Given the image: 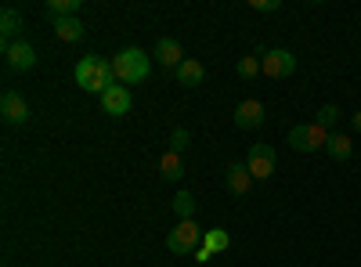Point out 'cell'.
<instances>
[{"mask_svg":"<svg viewBox=\"0 0 361 267\" xmlns=\"http://www.w3.org/2000/svg\"><path fill=\"white\" fill-rule=\"evenodd\" d=\"M76 83L83 87V91L90 94H105L116 87V73H112V62H105L102 54H87L80 58V66H76Z\"/></svg>","mask_w":361,"mask_h":267,"instance_id":"6da1fadb","label":"cell"},{"mask_svg":"<svg viewBox=\"0 0 361 267\" xmlns=\"http://www.w3.org/2000/svg\"><path fill=\"white\" fill-rule=\"evenodd\" d=\"M112 73H116V83L137 87L141 80H148V73H152V58H148L141 47H123L112 58Z\"/></svg>","mask_w":361,"mask_h":267,"instance_id":"7a4b0ae2","label":"cell"},{"mask_svg":"<svg viewBox=\"0 0 361 267\" xmlns=\"http://www.w3.org/2000/svg\"><path fill=\"white\" fill-rule=\"evenodd\" d=\"M202 228L195 224V221H177V228L173 231H166V249L173 253V256H188V253H195L199 246H202Z\"/></svg>","mask_w":361,"mask_h":267,"instance_id":"3957f363","label":"cell"},{"mask_svg":"<svg viewBox=\"0 0 361 267\" xmlns=\"http://www.w3.org/2000/svg\"><path fill=\"white\" fill-rule=\"evenodd\" d=\"M289 144L296 148V152H304V156L322 152V148L329 144V130H325V127H318L314 120H311V123H300V127H293V130H289Z\"/></svg>","mask_w":361,"mask_h":267,"instance_id":"277c9868","label":"cell"},{"mask_svg":"<svg viewBox=\"0 0 361 267\" xmlns=\"http://www.w3.org/2000/svg\"><path fill=\"white\" fill-rule=\"evenodd\" d=\"M279 166V156L271 144H250V156H246V170L253 173V181H267Z\"/></svg>","mask_w":361,"mask_h":267,"instance_id":"5b68a950","label":"cell"},{"mask_svg":"<svg viewBox=\"0 0 361 267\" xmlns=\"http://www.w3.org/2000/svg\"><path fill=\"white\" fill-rule=\"evenodd\" d=\"M260 69H264V76H271V80H286V76L296 73V54L286 51V47H275V51H267V54L260 58Z\"/></svg>","mask_w":361,"mask_h":267,"instance_id":"8992f818","label":"cell"},{"mask_svg":"<svg viewBox=\"0 0 361 267\" xmlns=\"http://www.w3.org/2000/svg\"><path fill=\"white\" fill-rule=\"evenodd\" d=\"M4 58H8V69L15 73H29V69H37V47L29 44V40H15L4 47Z\"/></svg>","mask_w":361,"mask_h":267,"instance_id":"52a82bcc","label":"cell"},{"mask_svg":"<svg viewBox=\"0 0 361 267\" xmlns=\"http://www.w3.org/2000/svg\"><path fill=\"white\" fill-rule=\"evenodd\" d=\"M102 108H105L109 116H127V112L134 108V94H130V87L116 83L112 91H105V94H102Z\"/></svg>","mask_w":361,"mask_h":267,"instance_id":"ba28073f","label":"cell"},{"mask_svg":"<svg viewBox=\"0 0 361 267\" xmlns=\"http://www.w3.org/2000/svg\"><path fill=\"white\" fill-rule=\"evenodd\" d=\"M0 116H4V123L22 127V123H29V105L22 101V94L4 91V98H0Z\"/></svg>","mask_w":361,"mask_h":267,"instance_id":"9c48e42d","label":"cell"},{"mask_svg":"<svg viewBox=\"0 0 361 267\" xmlns=\"http://www.w3.org/2000/svg\"><path fill=\"white\" fill-rule=\"evenodd\" d=\"M235 127H238V130H257V127H264V105H260L257 98L238 101V108H235Z\"/></svg>","mask_w":361,"mask_h":267,"instance_id":"30bf717a","label":"cell"},{"mask_svg":"<svg viewBox=\"0 0 361 267\" xmlns=\"http://www.w3.org/2000/svg\"><path fill=\"white\" fill-rule=\"evenodd\" d=\"M152 58H156L163 69H173V73H177L180 66H185V47H180L173 37H163V40L156 44V54H152Z\"/></svg>","mask_w":361,"mask_h":267,"instance_id":"8fae6325","label":"cell"},{"mask_svg":"<svg viewBox=\"0 0 361 267\" xmlns=\"http://www.w3.org/2000/svg\"><path fill=\"white\" fill-rule=\"evenodd\" d=\"M250 185H253V173L246 170V163H231V166L224 170V188H228L231 195H246Z\"/></svg>","mask_w":361,"mask_h":267,"instance_id":"7c38bea8","label":"cell"},{"mask_svg":"<svg viewBox=\"0 0 361 267\" xmlns=\"http://www.w3.org/2000/svg\"><path fill=\"white\" fill-rule=\"evenodd\" d=\"M51 25H54L58 40H66V44H76V40L87 37V29H83V22H80L76 15H73V18H51Z\"/></svg>","mask_w":361,"mask_h":267,"instance_id":"4fadbf2b","label":"cell"},{"mask_svg":"<svg viewBox=\"0 0 361 267\" xmlns=\"http://www.w3.org/2000/svg\"><path fill=\"white\" fill-rule=\"evenodd\" d=\"M173 76H177L180 87H199L206 80V69H202V62H195V58H185V66H180Z\"/></svg>","mask_w":361,"mask_h":267,"instance_id":"5bb4252c","label":"cell"},{"mask_svg":"<svg viewBox=\"0 0 361 267\" xmlns=\"http://www.w3.org/2000/svg\"><path fill=\"white\" fill-rule=\"evenodd\" d=\"M18 33H22V15L15 8H4V11H0V37H4V47L15 44Z\"/></svg>","mask_w":361,"mask_h":267,"instance_id":"9a60e30c","label":"cell"},{"mask_svg":"<svg viewBox=\"0 0 361 267\" xmlns=\"http://www.w3.org/2000/svg\"><path fill=\"white\" fill-rule=\"evenodd\" d=\"M325 152L333 156L336 163H347L354 156V141L347 134H329V144H325Z\"/></svg>","mask_w":361,"mask_h":267,"instance_id":"2e32d148","label":"cell"},{"mask_svg":"<svg viewBox=\"0 0 361 267\" xmlns=\"http://www.w3.org/2000/svg\"><path fill=\"white\" fill-rule=\"evenodd\" d=\"M159 170H163V181H180V177H185V159L166 148L163 159H159Z\"/></svg>","mask_w":361,"mask_h":267,"instance_id":"e0dca14e","label":"cell"},{"mask_svg":"<svg viewBox=\"0 0 361 267\" xmlns=\"http://www.w3.org/2000/svg\"><path fill=\"white\" fill-rule=\"evenodd\" d=\"M202 246H206L209 253H224V249L231 246V235H228L224 228H209V231L202 235Z\"/></svg>","mask_w":361,"mask_h":267,"instance_id":"ac0fdd59","label":"cell"},{"mask_svg":"<svg viewBox=\"0 0 361 267\" xmlns=\"http://www.w3.org/2000/svg\"><path fill=\"white\" fill-rule=\"evenodd\" d=\"M83 8V0H47V15L51 18H73Z\"/></svg>","mask_w":361,"mask_h":267,"instance_id":"d6986e66","label":"cell"},{"mask_svg":"<svg viewBox=\"0 0 361 267\" xmlns=\"http://www.w3.org/2000/svg\"><path fill=\"white\" fill-rule=\"evenodd\" d=\"M173 213L180 221H195V195L192 192H177L173 195Z\"/></svg>","mask_w":361,"mask_h":267,"instance_id":"ffe728a7","label":"cell"},{"mask_svg":"<svg viewBox=\"0 0 361 267\" xmlns=\"http://www.w3.org/2000/svg\"><path fill=\"white\" fill-rule=\"evenodd\" d=\"M340 116H343V112H340V105H322V108H318V116H314V123H318V127H325L329 134H333V127L340 123Z\"/></svg>","mask_w":361,"mask_h":267,"instance_id":"44dd1931","label":"cell"},{"mask_svg":"<svg viewBox=\"0 0 361 267\" xmlns=\"http://www.w3.org/2000/svg\"><path fill=\"white\" fill-rule=\"evenodd\" d=\"M235 73L243 76V80H253V76H260V73H264V69H260V58H257V54H246V58H238Z\"/></svg>","mask_w":361,"mask_h":267,"instance_id":"7402d4cb","label":"cell"},{"mask_svg":"<svg viewBox=\"0 0 361 267\" xmlns=\"http://www.w3.org/2000/svg\"><path fill=\"white\" fill-rule=\"evenodd\" d=\"M188 144H192V134H188L185 127H177V130L170 134V152H177V156H185V152H188Z\"/></svg>","mask_w":361,"mask_h":267,"instance_id":"603a6c76","label":"cell"},{"mask_svg":"<svg viewBox=\"0 0 361 267\" xmlns=\"http://www.w3.org/2000/svg\"><path fill=\"white\" fill-rule=\"evenodd\" d=\"M250 8H253L257 15H275V11L282 8V0H250Z\"/></svg>","mask_w":361,"mask_h":267,"instance_id":"cb8c5ba5","label":"cell"},{"mask_svg":"<svg viewBox=\"0 0 361 267\" xmlns=\"http://www.w3.org/2000/svg\"><path fill=\"white\" fill-rule=\"evenodd\" d=\"M195 260H199V263H206V260H209V249H206V246H199V249H195Z\"/></svg>","mask_w":361,"mask_h":267,"instance_id":"d4e9b609","label":"cell"},{"mask_svg":"<svg viewBox=\"0 0 361 267\" xmlns=\"http://www.w3.org/2000/svg\"><path fill=\"white\" fill-rule=\"evenodd\" d=\"M350 127H354V130L361 134V112H354V116H350Z\"/></svg>","mask_w":361,"mask_h":267,"instance_id":"484cf974","label":"cell"}]
</instances>
